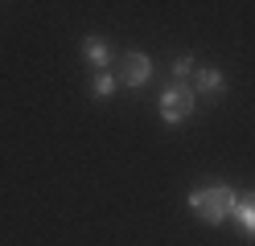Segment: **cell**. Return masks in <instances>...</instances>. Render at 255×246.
Here are the masks:
<instances>
[{"mask_svg":"<svg viewBox=\"0 0 255 246\" xmlns=\"http://www.w3.org/2000/svg\"><path fill=\"white\" fill-rule=\"evenodd\" d=\"M83 58L95 66V70H107V66H111V49H107L103 37H87L83 41Z\"/></svg>","mask_w":255,"mask_h":246,"instance_id":"8992f818","label":"cell"},{"mask_svg":"<svg viewBox=\"0 0 255 246\" xmlns=\"http://www.w3.org/2000/svg\"><path fill=\"white\" fill-rule=\"evenodd\" d=\"M235 201H239V193L231 185H210V189H194L189 193V209H194L206 226H222L231 218Z\"/></svg>","mask_w":255,"mask_h":246,"instance_id":"6da1fadb","label":"cell"},{"mask_svg":"<svg viewBox=\"0 0 255 246\" xmlns=\"http://www.w3.org/2000/svg\"><path fill=\"white\" fill-rule=\"evenodd\" d=\"M116 86H120V78L107 74V70H99V74H95V82H91V94H95V98H111V94H116Z\"/></svg>","mask_w":255,"mask_h":246,"instance_id":"52a82bcc","label":"cell"},{"mask_svg":"<svg viewBox=\"0 0 255 246\" xmlns=\"http://www.w3.org/2000/svg\"><path fill=\"white\" fill-rule=\"evenodd\" d=\"M148 74H152L148 54H124V58H120V74H116V78L124 82V86H144Z\"/></svg>","mask_w":255,"mask_h":246,"instance_id":"3957f363","label":"cell"},{"mask_svg":"<svg viewBox=\"0 0 255 246\" xmlns=\"http://www.w3.org/2000/svg\"><path fill=\"white\" fill-rule=\"evenodd\" d=\"M231 218L247 230V238H255V193L239 197V201H235V209H231Z\"/></svg>","mask_w":255,"mask_h":246,"instance_id":"5b68a950","label":"cell"},{"mask_svg":"<svg viewBox=\"0 0 255 246\" xmlns=\"http://www.w3.org/2000/svg\"><path fill=\"white\" fill-rule=\"evenodd\" d=\"M156 107H161V123L177 127L181 119H189V115L198 111V90L189 86V82H185V86H181V82H173V86H165V90H161Z\"/></svg>","mask_w":255,"mask_h":246,"instance_id":"7a4b0ae2","label":"cell"},{"mask_svg":"<svg viewBox=\"0 0 255 246\" xmlns=\"http://www.w3.org/2000/svg\"><path fill=\"white\" fill-rule=\"evenodd\" d=\"M194 90H202V94H222V90H227V74L214 70V66L194 70Z\"/></svg>","mask_w":255,"mask_h":246,"instance_id":"277c9868","label":"cell"},{"mask_svg":"<svg viewBox=\"0 0 255 246\" xmlns=\"http://www.w3.org/2000/svg\"><path fill=\"white\" fill-rule=\"evenodd\" d=\"M189 74H194V58H177V62H173V78H177L181 86H185Z\"/></svg>","mask_w":255,"mask_h":246,"instance_id":"ba28073f","label":"cell"}]
</instances>
